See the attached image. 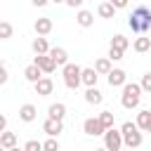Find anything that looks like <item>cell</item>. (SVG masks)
<instances>
[{
	"label": "cell",
	"mask_w": 151,
	"mask_h": 151,
	"mask_svg": "<svg viewBox=\"0 0 151 151\" xmlns=\"http://www.w3.org/2000/svg\"><path fill=\"white\" fill-rule=\"evenodd\" d=\"M127 26L132 28V33H146L151 31V9L139 5L132 9V14L127 17Z\"/></svg>",
	"instance_id": "obj_1"
},
{
	"label": "cell",
	"mask_w": 151,
	"mask_h": 151,
	"mask_svg": "<svg viewBox=\"0 0 151 151\" xmlns=\"http://www.w3.org/2000/svg\"><path fill=\"white\" fill-rule=\"evenodd\" d=\"M120 134H123V146H127V149H137V146H142V142H144L137 123H132V120H125V123L120 125Z\"/></svg>",
	"instance_id": "obj_2"
},
{
	"label": "cell",
	"mask_w": 151,
	"mask_h": 151,
	"mask_svg": "<svg viewBox=\"0 0 151 151\" xmlns=\"http://www.w3.org/2000/svg\"><path fill=\"white\" fill-rule=\"evenodd\" d=\"M139 99H142V87H139V83H125V85H123V94H120L123 109H127V111L137 109V106H139Z\"/></svg>",
	"instance_id": "obj_3"
},
{
	"label": "cell",
	"mask_w": 151,
	"mask_h": 151,
	"mask_svg": "<svg viewBox=\"0 0 151 151\" xmlns=\"http://www.w3.org/2000/svg\"><path fill=\"white\" fill-rule=\"evenodd\" d=\"M80 66L78 64H71V61H66L64 66H61V76H64V85L68 87V90H78L80 87Z\"/></svg>",
	"instance_id": "obj_4"
},
{
	"label": "cell",
	"mask_w": 151,
	"mask_h": 151,
	"mask_svg": "<svg viewBox=\"0 0 151 151\" xmlns=\"http://www.w3.org/2000/svg\"><path fill=\"white\" fill-rule=\"evenodd\" d=\"M104 146H106L109 151H118V149L123 146V134H120V130L106 127V130H104Z\"/></svg>",
	"instance_id": "obj_5"
},
{
	"label": "cell",
	"mask_w": 151,
	"mask_h": 151,
	"mask_svg": "<svg viewBox=\"0 0 151 151\" xmlns=\"http://www.w3.org/2000/svg\"><path fill=\"white\" fill-rule=\"evenodd\" d=\"M42 132L50 134V137H59L64 132V120H57V118H50L47 116V120L42 123Z\"/></svg>",
	"instance_id": "obj_6"
},
{
	"label": "cell",
	"mask_w": 151,
	"mask_h": 151,
	"mask_svg": "<svg viewBox=\"0 0 151 151\" xmlns=\"http://www.w3.org/2000/svg\"><path fill=\"white\" fill-rule=\"evenodd\" d=\"M33 87H35V94H40V97H47V94H52V90H54V83H52V78H47V76H40V78L33 83Z\"/></svg>",
	"instance_id": "obj_7"
},
{
	"label": "cell",
	"mask_w": 151,
	"mask_h": 151,
	"mask_svg": "<svg viewBox=\"0 0 151 151\" xmlns=\"http://www.w3.org/2000/svg\"><path fill=\"white\" fill-rule=\"evenodd\" d=\"M83 132L90 134V137H99V134H104V125L99 123V118H85Z\"/></svg>",
	"instance_id": "obj_8"
},
{
	"label": "cell",
	"mask_w": 151,
	"mask_h": 151,
	"mask_svg": "<svg viewBox=\"0 0 151 151\" xmlns=\"http://www.w3.org/2000/svg\"><path fill=\"white\" fill-rule=\"evenodd\" d=\"M33 64H38V68L42 73H54V68H57V64H54V59L50 54H35Z\"/></svg>",
	"instance_id": "obj_9"
},
{
	"label": "cell",
	"mask_w": 151,
	"mask_h": 151,
	"mask_svg": "<svg viewBox=\"0 0 151 151\" xmlns=\"http://www.w3.org/2000/svg\"><path fill=\"white\" fill-rule=\"evenodd\" d=\"M106 78H109V85H111V87H123V85L127 83V73H125L123 68H111V71L106 73Z\"/></svg>",
	"instance_id": "obj_10"
},
{
	"label": "cell",
	"mask_w": 151,
	"mask_h": 151,
	"mask_svg": "<svg viewBox=\"0 0 151 151\" xmlns=\"http://www.w3.org/2000/svg\"><path fill=\"white\" fill-rule=\"evenodd\" d=\"M85 101H87V104H92V106H99V104L104 101V94H101V90H97V85L87 87V90H85Z\"/></svg>",
	"instance_id": "obj_11"
},
{
	"label": "cell",
	"mask_w": 151,
	"mask_h": 151,
	"mask_svg": "<svg viewBox=\"0 0 151 151\" xmlns=\"http://www.w3.org/2000/svg\"><path fill=\"white\" fill-rule=\"evenodd\" d=\"M19 118H21L24 123H33V120L38 118V109H35V104H24V106L19 109Z\"/></svg>",
	"instance_id": "obj_12"
},
{
	"label": "cell",
	"mask_w": 151,
	"mask_h": 151,
	"mask_svg": "<svg viewBox=\"0 0 151 151\" xmlns=\"http://www.w3.org/2000/svg\"><path fill=\"white\" fill-rule=\"evenodd\" d=\"M97 80H99V73H97L94 68H83V71H80V85L92 87V85H97Z\"/></svg>",
	"instance_id": "obj_13"
},
{
	"label": "cell",
	"mask_w": 151,
	"mask_h": 151,
	"mask_svg": "<svg viewBox=\"0 0 151 151\" xmlns=\"http://www.w3.org/2000/svg\"><path fill=\"white\" fill-rule=\"evenodd\" d=\"M33 28H35L38 35H47V33L52 31V19H50V17H40V19H35Z\"/></svg>",
	"instance_id": "obj_14"
},
{
	"label": "cell",
	"mask_w": 151,
	"mask_h": 151,
	"mask_svg": "<svg viewBox=\"0 0 151 151\" xmlns=\"http://www.w3.org/2000/svg\"><path fill=\"white\" fill-rule=\"evenodd\" d=\"M52 59H54V64L57 66H64L66 61H68V52L64 50V47H50V52H47Z\"/></svg>",
	"instance_id": "obj_15"
},
{
	"label": "cell",
	"mask_w": 151,
	"mask_h": 151,
	"mask_svg": "<svg viewBox=\"0 0 151 151\" xmlns=\"http://www.w3.org/2000/svg\"><path fill=\"white\" fill-rule=\"evenodd\" d=\"M47 116H50V118H57V120H64V116H66V104H64V101H54V104H50Z\"/></svg>",
	"instance_id": "obj_16"
},
{
	"label": "cell",
	"mask_w": 151,
	"mask_h": 151,
	"mask_svg": "<svg viewBox=\"0 0 151 151\" xmlns=\"http://www.w3.org/2000/svg\"><path fill=\"white\" fill-rule=\"evenodd\" d=\"M76 21H78V26H83V28H90V26L94 24V14H92V12H87V9H78V14H76Z\"/></svg>",
	"instance_id": "obj_17"
},
{
	"label": "cell",
	"mask_w": 151,
	"mask_h": 151,
	"mask_svg": "<svg viewBox=\"0 0 151 151\" xmlns=\"http://www.w3.org/2000/svg\"><path fill=\"white\" fill-rule=\"evenodd\" d=\"M31 47H33V52H35V54H47V52H50V42H47V38H45V35L33 38Z\"/></svg>",
	"instance_id": "obj_18"
},
{
	"label": "cell",
	"mask_w": 151,
	"mask_h": 151,
	"mask_svg": "<svg viewBox=\"0 0 151 151\" xmlns=\"http://www.w3.org/2000/svg\"><path fill=\"white\" fill-rule=\"evenodd\" d=\"M97 14H99L101 19H113V14H116V7H113L109 0H104V2H99V7H97Z\"/></svg>",
	"instance_id": "obj_19"
},
{
	"label": "cell",
	"mask_w": 151,
	"mask_h": 151,
	"mask_svg": "<svg viewBox=\"0 0 151 151\" xmlns=\"http://www.w3.org/2000/svg\"><path fill=\"white\" fill-rule=\"evenodd\" d=\"M132 50H134V52H146V50H151V38H146L144 33H139V38H134V42H132Z\"/></svg>",
	"instance_id": "obj_20"
},
{
	"label": "cell",
	"mask_w": 151,
	"mask_h": 151,
	"mask_svg": "<svg viewBox=\"0 0 151 151\" xmlns=\"http://www.w3.org/2000/svg\"><path fill=\"white\" fill-rule=\"evenodd\" d=\"M0 146H2V149H14V146H17V134L2 130V132H0Z\"/></svg>",
	"instance_id": "obj_21"
},
{
	"label": "cell",
	"mask_w": 151,
	"mask_h": 151,
	"mask_svg": "<svg viewBox=\"0 0 151 151\" xmlns=\"http://www.w3.org/2000/svg\"><path fill=\"white\" fill-rule=\"evenodd\" d=\"M94 71H97L99 76H106V73L111 71V59H109V57H99V59L94 61Z\"/></svg>",
	"instance_id": "obj_22"
},
{
	"label": "cell",
	"mask_w": 151,
	"mask_h": 151,
	"mask_svg": "<svg viewBox=\"0 0 151 151\" xmlns=\"http://www.w3.org/2000/svg\"><path fill=\"white\" fill-rule=\"evenodd\" d=\"M40 76H42V71L38 68V64H31V66H26V68H24V78H26L28 83H35Z\"/></svg>",
	"instance_id": "obj_23"
},
{
	"label": "cell",
	"mask_w": 151,
	"mask_h": 151,
	"mask_svg": "<svg viewBox=\"0 0 151 151\" xmlns=\"http://www.w3.org/2000/svg\"><path fill=\"white\" fill-rule=\"evenodd\" d=\"M111 45H113V47H118V50H123V52H125V50H127V47H130V40H127V38H125V35H123V33H116V35H113V38H111Z\"/></svg>",
	"instance_id": "obj_24"
},
{
	"label": "cell",
	"mask_w": 151,
	"mask_h": 151,
	"mask_svg": "<svg viewBox=\"0 0 151 151\" xmlns=\"http://www.w3.org/2000/svg\"><path fill=\"white\" fill-rule=\"evenodd\" d=\"M149 120H151V111H146V109H142L139 113H137V127L139 130H146V125H149Z\"/></svg>",
	"instance_id": "obj_25"
},
{
	"label": "cell",
	"mask_w": 151,
	"mask_h": 151,
	"mask_svg": "<svg viewBox=\"0 0 151 151\" xmlns=\"http://www.w3.org/2000/svg\"><path fill=\"white\" fill-rule=\"evenodd\" d=\"M14 35V26L9 21H0V40H9Z\"/></svg>",
	"instance_id": "obj_26"
},
{
	"label": "cell",
	"mask_w": 151,
	"mask_h": 151,
	"mask_svg": "<svg viewBox=\"0 0 151 151\" xmlns=\"http://www.w3.org/2000/svg\"><path fill=\"white\" fill-rule=\"evenodd\" d=\"M97 118H99V123L104 125V130H106V127H113V120H116V118H113V111H101Z\"/></svg>",
	"instance_id": "obj_27"
},
{
	"label": "cell",
	"mask_w": 151,
	"mask_h": 151,
	"mask_svg": "<svg viewBox=\"0 0 151 151\" xmlns=\"http://www.w3.org/2000/svg\"><path fill=\"white\" fill-rule=\"evenodd\" d=\"M139 87H142V92H149V94H151V71H146V73L142 76Z\"/></svg>",
	"instance_id": "obj_28"
},
{
	"label": "cell",
	"mask_w": 151,
	"mask_h": 151,
	"mask_svg": "<svg viewBox=\"0 0 151 151\" xmlns=\"http://www.w3.org/2000/svg\"><path fill=\"white\" fill-rule=\"evenodd\" d=\"M123 54H125L123 50H118V47H113V45L109 47V59H111V61H120V59H123Z\"/></svg>",
	"instance_id": "obj_29"
},
{
	"label": "cell",
	"mask_w": 151,
	"mask_h": 151,
	"mask_svg": "<svg viewBox=\"0 0 151 151\" xmlns=\"http://www.w3.org/2000/svg\"><path fill=\"white\" fill-rule=\"evenodd\" d=\"M42 149H45V151H59V142H57L54 137H50L47 142H42Z\"/></svg>",
	"instance_id": "obj_30"
},
{
	"label": "cell",
	"mask_w": 151,
	"mask_h": 151,
	"mask_svg": "<svg viewBox=\"0 0 151 151\" xmlns=\"http://www.w3.org/2000/svg\"><path fill=\"white\" fill-rule=\"evenodd\" d=\"M24 149H26V151H40V149H42V144H40L38 139H31V142H26V144H24Z\"/></svg>",
	"instance_id": "obj_31"
},
{
	"label": "cell",
	"mask_w": 151,
	"mask_h": 151,
	"mask_svg": "<svg viewBox=\"0 0 151 151\" xmlns=\"http://www.w3.org/2000/svg\"><path fill=\"white\" fill-rule=\"evenodd\" d=\"M7 80H9V73H7V68L0 64V85H5Z\"/></svg>",
	"instance_id": "obj_32"
},
{
	"label": "cell",
	"mask_w": 151,
	"mask_h": 151,
	"mask_svg": "<svg viewBox=\"0 0 151 151\" xmlns=\"http://www.w3.org/2000/svg\"><path fill=\"white\" fill-rule=\"evenodd\" d=\"M116 9H123V7H127V0H109Z\"/></svg>",
	"instance_id": "obj_33"
},
{
	"label": "cell",
	"mask_w": 151,
	"mask_h": 151,
	"mask_svg": "<svg viewBox=\"0 0 151 151\" xmlns=\"http://www.w3.org/2000/svg\"><path fill=\"white\" fill-rule=\"evenodd\" d=\"M64 2H66L68 7H73V9H76V7H80V5L85 2V0H64Z\"/></svg>",
	"instance_id": "obj_34"
},
{
	"label": "cell",
	"mask_w": 151,
	"mask_h": 151,
	"mask_svg": "<svg viewBox=\"0 0 151 151\" xmlns=\"http://www.w3.org/2000/svg\"><path fill=\"white\" fill-rule=\"evenodd\" d=\"M2 130H7V116L5 113H0V132Z\"/></svg>",
	"instance_id": "obj_35"
},
{
	"label": "cell",
	"mask_w": 151,
	"mask_h": 151,
	"mask_svg": "<svg viewBox=\"0 0 151 151\" xmlns=\"http://www.w3.org/2000/svg\"><path fill=\"white\" fill-rule=\"evenodd\" d=\"M31 2H33V5H35V7H45V5H47V2H50V0H31Z\"/></svg>",
	"instance_id": "obj_36"
},
{
	"label": "cell",
	"mask_w": 151,
	"mask_h": 151,
	"mask_svg": "<svg viewBox=\"0 0 151 151\" xmlns=\"http://www.w3.org/2000/svg\"><path fill=\"white\" fill-rule=\"evenodd\" d=\"M144 132H151V120H149V125H146V130Z\"/></svg>",
	"instance_id": "obj_37"
},
{
	"label": "cell",
	"mask_w": 151,
	"mask_h": 151,
	"mask_svg": "<svg viewBox=\"0 0 151 151\" xmlns=\"http://www.w3.org/2000/svg\"><path fill=\"white\" fill-rule=\"evenodd\" d=\"M50 2H57V5H59V2H64V0H50Z\"/></svg>",
	"instance_id": "obj_38"
},
{
	"label": "cell",
	"mask_w": 151,
	"mask_h": 151,
	"mask_svg": "<svg viewBox=\"0 0 151 151\" xmlns=\"http://www.w3.org/2000/svg\"><path fill=\"white\" fill-rule=\"evenodd\" d=\"M0 149H2V146H0Z\"/></svg>",
	"instance_id": "obj_39"
},
{
	"label": "cell",
	"mask_w": 151,
	"mask_h": 151,
	"mask_svg": "<svg viewBox=\"0 0 151 151\" xmlns=\"http://www.w3.org/2000/svg\"><path fill=\"white\" fill-rule=\"evenodd\" d=\"M92 2H94V0H92Z\"/></svg>",
	"instance_id": "obj_40"
},
{
	"label": "cell",
	"mask_w": 151,
	"mask_h": 151,
	"mask_svg": "<svg viewBox=\"0 0 151 151\" xmlns=\"http://www.w3.org/2000/svg\"><path fill=\"white\" fill-rule=\"evenodd\" d=\"M149 38H151V35H149Z\"/></svg>",
	"instance_id": "obj_41"
}]
</instances>
